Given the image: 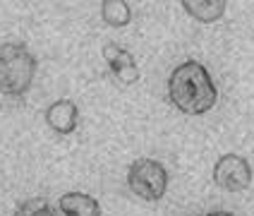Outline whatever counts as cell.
I'll use <instances>...</instances> for the list:
<instances>
[{
    "mask_svg": "<svg viewBox=\"0 0 254 216\" xmlns=\"http://www.w3.org/2000/svg\"><path fill=\"white\" fill-rule=\"evenodd\" d=\"M168 99L178 111L187 115H199L211 111L218 101V89L213 84L209 70L197 63L187 60L178 65L168 79Z\"/></svg>",
    "mask_w": 254,
    "mask_h": 216,
    "instance_id": "1",
    "label": "cell"
},
{
    "mask_svg": "<svg viewBox=\"0 0 254 216\" xmlns=\"http://www.w3.org/2000/svg\"><path fill=\"white\" fill-rule=\"evenodd\" d=\"M36 77V56L24 43L0 46V94L22 96Z\"/></svg>",
    "mask_w": 254,
    "mask_h": 216,
    "instance_id": "2",
    "label": "cell"
},
{
    "mask_svg": "<svg viewBox=\"0 0 254 216\" xmlns=\"http://www.w3.org/2000/svg\"><path fill=\"white\" fill-rule=\"evenodd\" d=\"M127 187L146 202H158L168 190L166 166L154 158H137L127 171Z\"/></svg>",
    "mask_w": 254,
    "mask_h": 216,
    "instance_id": "3",
    "label": "cell"
},
{
    "mask_svg": "<svg viewBox=\"0 0 254 216\" xmlns=\"http://www.w3.org/2000/svg\"><path fill=\"white\" fill-rule=\"evenodd\" d=\"M213 183L230 192H242L252 185V166L238 154H223L213 166Z\"/></svg>",
    "mask_w": 254,
    "mask_h": 216,
    "instance_id": "4",
    "label": "cell"
},
{
    "mask_svg": "<svg viewBox=\"0 0 254 216\" xmlns=\"http://www.w3.org/2000/svg\"><path fill=\"white\" fill-rule=\"evenodd\" d=\"M103 58L108 63V70L113 72V77L120 84H134L139 79L137 60L127 48L118 46V43H106L103 46Z\"/></svg>",
    "mask_w": 254,
    "mask_h": 216,
    "instance_id": "5",
    "label": "cell"
},
{
    "mask_svg": "<svg viewBox=\"0 0 254 216\" xmlns=\"http://www.w3.org/2000/svg\"><path fill=\"white\" fill-rule=\"evenodd\" d=\"M77 120H79V111H77L74 101H70V99H58L56 103H51L48 111H46V123L56 130V132H60V135L74 132Z\"/></svg>",
    "mask_w": 254,
    "mask_h": 216,
    "instance_id": "6",
    "label": "cell"
},
{
    "mask_svg": "<svg viewBox=\"0 0 254 216\" xmlns=\"http://www.w3.org/2000/svg\"><path fill=\"white\" fill-rule=\"evenodd\" d=\"M60 212L65 216H101V207L84 192H67L60 197Z\"/></svg>",
    "mask_w": 254,
    "mask_h": 216,
    "instance_id": "7",
    "label": "cell"
},
{
    "mask_svg": "<svg viewBox=\"0 0 254 216\" xmlns=\"http://www.w3.org/2000/svg\"><path fill=\"white\" fill-rule=\"evenodd\" d=\"M185 7V12L192 14L199 22H216L218 17H223L226 12V0H183L180 2Z\"/></svg>",
    "mask_w": 254,
    "mask_h": 216,
    "instance_id": "8",
    "label": "cell"
},
{
    "mask_svg": "<svg viewBox=\"0 0 254 216\" xmlns=\"http://www.w3.org/2000/svg\"><path fill=\"white\" fill-rule=\"evenodd\" d=\"M101 17L111 27H125L132 19V10L125 0H103L101 2Z\"/></svg>",
    "mask_w": 254,
    "mask_h": 216,
    "instance_id": "9",
    "label": "cell"
},
{
    "mask_svg": "<svg viewBox=\"0 0 254 216\" xmlns=\"http://www.w3.org/2000/svg\"><path fill=\"white\" fill-rule=\"evenodd\" d=\"M12 216H60V212H58L48 200L31 197V200H27L24 204H19Z\"/></svg>",
    "mask_w": 254,
    "mask_h": 216,
    "instance_id": "10",
    "label": "cell"
},
{
    "mask_svg": "<svg viewBox=\"0 0 254 216\" xmlns=\"http://www.w3.org/2000/svg\"><path fill=\"white\" fill-rule=\"evenodd\" d=\"M204 216H233L230 212H211V214H204Z\"/></svg>",
    "mask_w": 254,
    "mask_h": 216,
    "instance_id": "11",
    "label": "cell"
}]
</instances>
